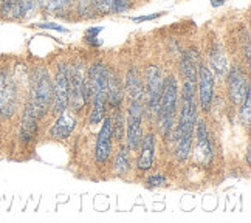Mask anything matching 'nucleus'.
Segmentation results:
<instances>
[{"label":"nucleus","mask_w":251,"mask_h":223,"mask_svg":"<svg viewBox=\"0 0 251 223\" xmlns=\"http://www.w3.org/2000/svg\"><path fill=\"white\" fill-rule=\"evenodd\" d=\"M196 135H197V148H196L197 161L201 164H208L211 161L212 152H211V144L208 140V130H206L205 123L199 121L197 129H196Z\"/></svg>","instance_id":"nucleus-16"},{"label":"nucleus","mask_w":251,"mask_h":223,"mask_svg":"<svg viewBox=\"0 0 251 223\" xmlns=\"http://www.w3.org/2000/svg\"><path fill=\"white\" fill-rule=\"evenodd\" d=\"M140 155L137 160V166L140 171H148L152 168L153 158H155V135L148 133L146 137H143L140 143Z\"/></svg>","instance_id":"nucleus-15"},{"label":"nucleus","mask_w":251,"mask_h":223,"mask_svg":"<svg viewBox=\"0 0 251 223\" xmlns=\"http://www.w3.org/2000/svg\"><path fill=\"white\" fill-rule=\"evenodd\" d=\"M126 90L129 95V101H143L144 99V89L141 77L138 74V70L132 67L127 72V77H126Z\"/></svg>","instance_id":"nucleus-18"},{"label":"nucleus","mask_w":251,"mask_h":223,"mask_svg":"<svg viewBox=\"0 0 251 223\" xmlns=\"http://www.w3.org/2000/svg\"><path fill=\"white\" fill-rule=\"evenodd\" d=\"M209 62L212 65V69L216 70V73L219 76H224L228 72V59L225 56V51L222 45L219 42H216L214 45L211 47V51H209Z\"/></svg>","instance_id":"nucleus-19"},{"label":"nucleus","mask_w":251,"mask_h":223,"mask_svg":"<svg viewBox=\"0 0 251 223\" xmlns=\"http://www.w3.org/2000/svg\"><path fill=\"white\" fill-rule=\"evenodd\" d=\"M197 81H199V95L201 110L208 112L214 95V76H212L209 67L205 62H199L197 69Z\"/></svg>","instance_id":"nucleus-9"},{"label":"nucleus","mask_w":251,"mask_h":223,"mask_svg":"<svg viewBox=\"0 0 251 223\" xmlns=\"http://www.w3.org/2000/svg\"><path fill=\"white\" fill-rule=\"evenodd\" d=\"M37 0H0V16L5 19H24L34 11Z\"/></svg>","instance_id":"nucleus-10"},{"label":"nucleus","mask_w":251,"mask_h":223,"mask_svg":"<svg viewBox=\"0 0 251 223\" xmlns=\"http://www.w3.org/2000/svg\"><path fill=\"white\" fill-rule=\"evenodd\" d=\"M78 13L84 19H92L98 13L95 0H78Z\"/></svg>","instance_id":"nucleus-25"},{"label":"nucleus","mask_w":251,"mask_h":223,"mask_svg":"<svg viewBox=\"0 0 251 223\" xmlns=\"http://www.w3.org/2000/svg\"><path fill=\"white\" fill-rule=\"evenodd\" d=\"M250 120H251V89L248 84L245 96L242 99V107H240V121H242L245 127H250Z\"/></svg>","instance_id":"nucleus-24"},{"label":"nucleus","mask_w":251,"mask_h":223,"mask_svg":"<svg viewBox=\"0 0 251 223\" xmlns=\"http://www.w3.org/2000/svg\"><path fill=\"white\" fill-rule=\"evenodd\" d=\"M245 61H247V64L251 62V57H250V42H247V45H245Z\"/></svg>","instance_id":"nucleus-29"},{"label":"nucleus","mask_w":251,"mask_h":223,"mask_svg":"<svg viewBox=\"0 0 251 223\" xmlns=\"http://www.w3.org/2000/svg\"><path fill=\"white\" fill-rule=\"evenodd\" d=\"M225 0H212V6H219V5H222L224 3Z\"/></svg>","instance_id":"nucleus-30"},{"label":"nucleus","mask_w":251,"mask_h":223,"mask_svg":"<svg viewBox=\"0 0 251 223\" xmlns=\"http://www.w3.org/2000/svg\"><path fill=\"white\" fill-rule=\"evenodd\" d=\"M161 16V13H155V14H151V16H141V17H133L132 21L133 22H144V21H153V19H157V17H160Z\"/></svg>","instance_id":"nucleus-28"},{"label":"nucleus","mask_w":251,"mask_h":223,"mask_svg":"<svg viewBox=\"0 0 251 223\" xmlns=\"http://www.w3.org/2000/svg\"><path fill=\"white\" fill-rule=\"evenodd\" d=\"M107 82L109 70L101 61L95 62L87 73V98L92 101L90 124H98L105 116V104H107Z\"/></svg>","instance_id":"nucleus-2"},{"label":"nucleus","mask_w":251,"mask_h":223,"mask_svg":"<svg viewBox=\"0 0 251 223\" xmlns=\"http://www.w3.org/2000/svg\"><path fill=\"white\" fill-rule=\"evenodd\" d=\"M130 169V157H129V148L127 146H123L117 155V158H115V172L118 173H126L129 172Z\"/></svg>","instance_id":"nucleus-22"},{"label":"nucleus","mask_w":251,"mask_h":223,"mask_svg":"<svg viewBox=\"0 0 251 223\" xmlns=\"http://www.w3.org/2000/svg\"><path fill=\"white\" fill-rule=\"evenodd\" d=\"M65 112H62L59 115V118L56 120V123L50 129V137H53L54 140H67L76 127L75 116L70 113H65Z\"/></svg>","instance_id":"nucleus-17"},{"label":"nucleus","mask_w":251,"mask_h":223,"mask_svg":"<svg viewBox=\"0 0 251 223\" xmlns=\"http://www.w3.org/2000/svg\"><path fill=\"white\" fill-rule=\"evenodd\" d=\"M37 118H42L50 110L53 102V82L47 69L37 67L31 74V99Z\"/></svg>","instance_id":"nucleus-4"},{"label":"nucleus","mask_w":251,"mask_h":223,"mask_svg":"<svg viewBox=\"0 0 251 223\" xmlns=\"http://www.w3.org/2000/svg\"><path fill=\"white\" fill-rule=\"evenodd\" d=\"M36 133H37V113L34 105L28 101L24 109L22 123H21V141L24 144L31 143L36 138Z\"/></svg>","instance_id":"nucleus-13"},{"label":"nucleus","mask_w":251,"mask_h":223,"mask_svg":"<svg viewBox=\"0 0 251 223\" xmlns=\"http://www.w3.org/2000/svg\"><path fill=\"white\" fill-rule=\"evenodd\" d=\"M98 13L120 14L130 8V0H95Z\"/></svg>","instance_id":"nucleus-21"},{"label":"nucleus","mask_w":251,"mask_h":223,"mask_svg":"<svg viewBox=\"0 0 251 223\" xmlns=\"http://www.w3.org/2000/svg\"><path fill=\"white\" fill-rule=\"evenodd\" d=\"M143 112L144 102L143 101H130L129 113L126 118V137H127V148L129 150H137L143 140Z\"/></svg>","instance_id":"nucleus-8"},{"label":"nucleus","mask_w":251,"mask_h":223,"mask_svg":"<svg viewBox=\"0 0 251 223\" xmlns=\"http://www.w3.org/2000/svg\"><path fill=\"white\" fill-rule=\"evenodd\" d=\"M180 69L183 73V104L176 135V155L178 161H185L192 148V135L197 123V104H196V85H197V67L194 53L186 50L181 56Z\"/></svg>","instance_id":"nucleus-1"},{"label":"nucleus","mask_w":251,"mask_h":223,"mask_svg":"<svg viewBox=\"0 0 251 223\" xmlns=\"http://www.w3.org/2000/svg\"><path fill=\"white\" fill-rule=\"evenodd\" d=\"M70 104V82H69V65L61 62L56 69V77L53 84V115H61Z\"/></svg>","instance_id":"nucleus-6"},{"label":"nucleus","mask_w":251,"mask_h":223,"mask_svg":"<svg viewBox=\"0 0 251 223\" xmlns=\"http://www.w3.org/2000/svg\"><path fill=\"white\" fill-rule=\"evenodd\" d=\"M112 123H110V116H107L102 120L101 130L98 133V138H96V148H95V158L98 163H105L109 160L110 153H112Z\"/></svg>","instance_id":"nucleus-12"},{"label":"nucleus","mask_w":251,"mask_h":223,"mask_svg":"<svg viewBox=\"0 0 251 223\" xmlns=\"http://www.w3.org/2000/svg\"><path fill=\"white\" fill-rule=\"evenodd\" d=\"M75 0H37V5H41L50 13H61L64 9L70 8Z\"/></svg>","instance_id":"nucleus-23"},{"label":"nucleus","mask_w":251,"mask_h":223,"mask_svg":"<svg viewBox=\"0 0 251 223\" xmlns=\"http://www.w3.org/2000/svg\"><path fill=\"white\" fill-rule=\"evenodd\" d=\"M69 82L72 105L76 112H79L89 101V98H87V74L82 62L76 61L69 67Z\"/></svg>","instance_id":"nucleus-5"},{"label":"nucleus","mask_w":251,"mask_h":223,"mask_svg":"<svg viewBox=\"0 0 251 223\" xmlns=\"http://www.w3.org/2000/svg\"><path fill=\"white\" fill-rule=\"evenodd\" d=\"M16 109V87L6 72H0V115L11 116Z\"/></svg>","instance_id":"nucleus-11"},{"label":"nucleus","mask_w":251,"mask_h":223,"mask_svg":"<svg viewBox=\"0 0 251 223\" xmlns=\"http://www.w3.org/2000/svg\"><path fill=\"white\" fill-rule=\"evenodd\" d=\"M247 163L250 164L251 163V150L248 149V152H247Z\"/></svg>","instance_id":"nucleus-31"},{"label":"nucleus","mask_w":251,"mask_h":223,"mask_svg":"<svg viewBox=\"0 0 251 223\" xmlns=\"http://www.w3.org/2000/svg\"><path fill=\"white\" fill-rule=\"evenodd\" d=\"M228 74H229L228 84H229L231 99H233L236 104L237 102H242L244 96H245V92H247V87H248L245 73L242 72V69H240V67L234 65V67H231V70H229Z\"/></svg>","instance_id":"nucleus-14"},{"label":"nucleus","mask_w":251,"mask_h":223,"mask_svg":"<svg viewBox=\"0 0 251 223\" xmlns=\"http://www.w3.org/2000/svg\"><path fill=\"white\" fill-rule=\"evenodd\" d=\"M146 107L151 118H157L160 98L163 90V77L161 70L157 65H149L146 69Z\"/></svg>","instance_id":"nucleus-7"},{"label":"nucleus","mask_w":251,"mask_h":223,"mask_svg":"<svg viewBox=\"0 0 251 223\" xmlns=\"http://www.w3.org/2000/svg\"><path fill=\"white\" fill-rule=\"evenodd\" d=\"M166 183V177L163 175V173H155V175H152L148 178V186L149 188H158V186H163Z\"/></svg>","instance_id":"nucleus-26"},{"label":"nucleus","mask_w":251,"mask_h":223,"mask_svg":"<svg viewBox=\"0 0 251 223\" xmlns=\"http://www.w3.org/2000/svg\"><path fill=\"white\" fill-rule=\"evenodd\" d=\"M177 102H178V84L174 74H169L166 79H163V90L160 98V107H158V124L161 133L168 138L171 130L174 127V118L177 112Z\"/></svg>","instance_id":"nucleus-3"},{"label":"nucleus","mask_w":251,"mask_h":223,"mask_svg":"<svg viewBox=\"0 0 251 223\" xmlns=\"http://www.w3.org/2000/svg\"><path fill=\"white\" fill-rule=\"evenodd\" d=\"M124 96V87L121 85L120 79L115 74L109 73V82H107V99L112 109H120Z\"/></svg>","instance_id":"nucleus-20"},{"label":"nucleus","mask_w":251,"mask_h":223,"mask_svg":"<svg viewBox=\"0 0 251 223\" xmlns=\"http://www.w3.org/2000/svg\"><path fill=\"white\" fill-rule=\"evenodd\" d=\"M36 26H39V28H45V30H56V31H62V33H65V31H67L64 26L57 25V24H37Z\"/></svg>","instance_id":"nucleus-27"}]
</instances>
